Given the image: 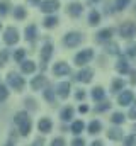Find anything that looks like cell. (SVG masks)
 Wrapping results in <instances>:
<instances>
[{"instance_id":"1","label":"cell","mask_w":136,"mask_h":146,"mask_svg":"<svg viewBox=\"0 0 136 146\" xmlns=\"http://www.w3.org/2000/svg\"><path fill=\"white\" fill-rule=\"evenodd\" d=\"M14 121H15V124L19 126L21 134H22V136H27V134H29V131H31V119H29L27 112H24V110L17 112Z\"/></svg>"},{"instance_id":"2","label":"cell","mask_w":136,"mask_h":146,"mask_svg":"<svg viewBox=\"0 0 136 146\" xmlns=\"http://www.w3.org/2000/svg\"><path fill=\"white\" fill-rule=\"evenodd\" d=\"M119 34H121V37H124V39H133V37L136 36V22L128 21V22L121 24Z\"/></svg>"},{"instance_id":"3","label":"cell","mask_w":136,"mask_h":146,"mask_svg":"<svg viewBox=\"0 0 136 146\" xmlns=\"http://www.w3.org/2000/svg\"><path fill=\"white\" fill-rule=\"evenodd\" d=\"M7 82H9V85L12 87V88H15L17 92H22V88H24V78L22 76H19V75H15V73H9V76H7Z\"/></svg>"},{"instance_id":"4","label":"cell","mask_w":136,"mask_h":146,"mask_svg":"<svg viewBox=\"0 0 136 146\" xmlns=\"http://www.w3.org/2000/svg\"><path fill=\"white\" fill-rule=\"evenodd\" d=\"M3 41H5V44H9V46L15 44V42L19 41V31H17L15 27H7L5 33H3Z\"/></svg>"},{"instance_id":"5","label":"cell","mask_w":136,"mask_h":146,"mask_svg":"<svg viewBox=\"0 0 136 146\" xmlns=\"http://www.w3.org/2000/svg\"><path fill=\"white\" fill-rule=\"evenodd\" d=\"M92 56H94V51H92V49H83V51H80V53L75 56V65L83 66L85 63H89V61L92 60Z\"/></svg>"},{"instance_id":"6","label":"cell","mask_w":136,"mask_h":146,"mask_svg":"<svg viewBox=\"0 0 136 146\" xmlns=\"http://www.w3.org/2000/svg\"><path fill=\"white\" fill-rule=\"evenodd\" d=\"M82 42V34L80 33H68L65 36V46L67 48H75Z\"/></svg>"},{"instance_id":"7","label":"cell","mask_w":136,"mask_h":146,"mask_svg":"<svg viewBox=\"0 0 136 146\" xmlns=\"http://www.w3.org/2000/svg\"><path fill=\"white\" fill-rule=\"evenodd\" d=\"M51 54H53V44H51V42H46V44L43 46V51H41V60H43L41 68H43V70H46V63L49 61Z\"/></svg>"},{"instance_id":"8","label":"cell","mask_w":136,"mask_h":146,"mask_svg":"<svg viewBox=\"0 0 136 146\" xmlns=\"http://www.w3.org/2000/svg\"><path fill=\"white\" fill-rule=\"evenodd\" d=\"M58 9H60V2L58 0H44V2H41V10L46 12V14L56 12Z\"/></svg>"},{"instance_id":"9","label":"cell","mask_w":136,"mask_h":146,"mask_svg":"<svg viewBox=\"0 0 136 146\" xmlns=\"http://www.w3.org/2000/svg\"><path fill=\"white\" fill-rule=\"evenodd\" d=\"M133 99H135L133 92H131V90H124V92H121V95L117 97V102H119V106H129V104L133 102Z\"/></svg>"},{"instance_id":"10","label":"cell","mask_w":136,"mask_h":146,"mask_svg":"<svg viewBox=\"0 0 136 146\" xmlns=\"http://www.w3.org/2000/svg\"><path fill=\"white\" fill-rule=\"evenodd\" d=\"M92 76H94V70L92 68H83L77 75V80L82 82V83H89V82H92Z\"/></svg>"},{"instance_id":"11","label":"cell","mask_w":136,"mask_h":146,"mask_svg":"<svg viewBox=\"0 0 136 146\" xmlns=\"http://www.w3.org/2000/svg\"><path fill=\"white\" fill-rule=\"evenodd\" d=\"M70 72H71V70H70V66H68L67 63H63V61H61V63H56V65L53 66V73H55L56 76H63V75H68Z\"/></svg>"},{"instance_id":"12","label":"cell","mask_w":136,"mask_h":146,"mask_svg":"<svg viewBox=\"0 0 136 146\" xmlns=\"http://www.w3.org/2000/svg\"><path fill=\"white\" fill-rule=\"evenodd\" d=\"M44 83H46L44 75H37L34 80H31V88H33V90H41V88L44 87Z\"/></svg>"},{"instance_id":"13","label":"cell","mask_w":136,"mask_h":146,"mask_svg":"<svg viewBox=\"0 0 136 146\" xmlns=\"http://www.w3.org/2000/svg\"><path fill=\"white\" fill-rule=\"evenodd\" d=\"M68 14H70L71 17H78V15L82 14V3H78V2L70 3V5H68Z\"/></svg>"},{"instance_id":"14","label":"cell","mask_w":136,"mask_h":146,"mask_svg":"<svg viewBox=\"0 0 136 146\" xmlns=\"http://www.w3.org/2000/svg\"><path fill=\"white\" fill-rule=\"evenodd\" d=\"M112 33H114V31H112L111 27H107V29H102V31H99V33H97V37H95V39H97L99 42L109 41V39H111V36H112Z\"/></svg>"},{"instance_id":"15","label":"cell","mask_w":136,"mask_h":146,"mask_svg":"<svg viewBox=\"0 0 136 146\" xmlns=\"http://www.w3.org/2000/svg\"><path fill=\"white\" fill-rule=\"evenodd\" d=\"M56 92H58V95H60L61 99H67L68 95H70V83H68V82L60 83L58 88H56Z\"/></svg>"},{"instance_id":"16","label":"cell","mask_w":136,"mask_h":146,"mask_svg":"<svg viewBox=\"0 0 136 146\" xmlns=\"http://www.w3.org/2000/svg\"><path fill=\"white\" fill-rule=\"evenodd\" d=\"M37 127H39V131H41V133H44V134H46V133H49V131H51L53 124H51V121H49L48 117H44V119H41V121H39Z\"/></svg>"},{"instance_id":"17","label":"cell","mask_w":136,"mask_h":146,"mask_svg":"<svg viewBox=\"0 0 136 146\" xmlns=\"http://www.w3.org/2000/svg\"><path fill=\"white\" fill-rule=\"evenodd\" d=\"M107 138L112 139V141H119V139H123V131L119 127H112V129H109Z\"/></svg>"},{"instance_id":"18","label":"cell","mask_w":136,"mask_h":146,"mask_svg":"<svg viewBox=\"0 0 136 146\" xmlns=\"http://www.w3.org/2000/svg\"><path fill=\"white\" fill-rule=\"evenodd\" d=\"M116 70L119 73H123V75H126V73L129 72V65H128L126 58H119V61H117V65H116Z\"/></svg>"},{"instance_id":"19","label":"cell","mask_w":136,"mask_h":146,"mask_svg":"<svg viewBox=\"0 0 136 146\" xmlns=\"http://www.w3.org/2000/svg\"><path fill=\"white\" fill-rule=\"evenodd\" d=\"M36 36H37V27H36L34 24L27 26V27H26V39H27V41H34Z\"/></svg>"},{"instance_id":"20","label":"cell","mask_w":136,"mask_h":146,"mask_svg":"<svg viewBox=\"0 0 136 146\" xmlns=\"http://www.w3.org/2000/svg\"><path fill=\"white\" fill-rule=\"evenodd\" d=\"M21 68H22V72L24 73H34L36 72V63L34 61H22L21 63Z\"/></svg>"},{"instance_id":"21","label":"cell","mask_w":136,"mask_h":146,"mask_svg":"<svg viewBox=\"0 0 136 146\" xmlns=\"http://www.w3.org/2000/svg\"><path fill=\"white\" fill-rule=\"evenodd\" d=\"M104 95H105V92H104V88L102 87H95L94 90H92V99L95 100V102H99L104 99Z\"/></svg>"},{"instance_id":"22","label":"cell","mask_w":136,"mask_h":146,"mask_svg":"<svg viewBox=\"0 0 136 146\" xmlns=\"http://www.w3.org/2000/svg\"><path fill=\"white\" fill-rule=\"evenodd\" d=\"M99 22H101V14H99L97 10H92L90 15H89V24H90V26H97Z\"/></svg>"},{"instance_id":"23","label":"cell","mask_w":136,"mask_h":146,"mask_svg":"<svg viewBox=\"0 0 136 146\" xmlns=\"http://www.w3.org/2000/svg\"><path fill=\"white\" fill-rule=\"evenodd\" d=\"M83 127H85V124H83L82 121H75V122L71 124V133H73V134H80V133L83 131Z\"/></svg>"},{"instance_id":"24","label":"cell","mask_w":136,"mask_h":146,"mask_svg":"<svg viewBox=\"0 0 136 146\" xmlns=\"http://www.w3.org/2000/svg\"><path fill=\"white\" fill-rule=\"evenodd\" d=\"M101 127H102V124L99 121H92V122L89 124V133H90V134H97V133L101 131Z\"/></svg>"},{"instance_id":"25","label":"cell","mask_w":136,"mask_h":146,"mask_svg":"<svg viewBox=\"0 0 136 146\" xmlns=\"http://www.w3.org/2000/svg\"><path fill=\"white\" fill-rule=\"evenodd\" d=\"M43 24H44V27L51 29V27H55V26L58 24V17H55V15H51V17H46Z\"/></svg>"},{"instance_id":"26","label":"cell","mask_w":136,"mask_h":146,"mask_svg":"<svg viewBox=\"0 0 136 146\" xmlns=\"http://www.w3.org/2000/svg\"><path fill=\"white\" fill-rule=\"evenodd\" d=\"M123 87H124V80L117 78V80H114V82H112L111 90H112V92H119V90H123Z\"/></svg>"},{"instance_id":"27","label":"cell","mask_w":136,"mask_h":146,"mask_svg":"<svg viewBox=\"0 0 136 146\" xmlns=\"http://www.w3.org/2000/svg\"><path fill=\"white\" fill-rule=\"evenodd\" d=\"M14 17L19 19V21L26 19V9H24V7H15V10H14Z\"/></svg>"},{"instance_id":"28","label":"cell","mask_w":136,"mask_h":146,"mask_svg":"<svg viewBox=\"0 0 136 146\" xmlns=\"http://www.w3.org/2000/svg\"><path fill=\"white\" fill-rule=\"evenodd\" d=\"M71 117H73V109L71 107H65L61 110V119L63 121H71Z\"/></svg>"},{"instance_id":"29","label":"cell","mask_w":136,"mask_h":146,"mask_svg":"<svg viewBox=\"0 0 136 146\" xmlns=\"http://www.w3.org/2000/svg\"><path fill=\"white\" fill-rule=\"evenodd\" d=\"M124 114H121V112H116V114H112V117H111V121L114 122V124H123L124 122Z\"/></svg>"},{"instance_id":"30","label":"cell","mask_w":136,"mask_h":146,"mask_svg":"<svg viewBox=\"0 0 136 146\" xmlns=\"http://www.w3.org/2000/svg\"><path fill=\"white\" fill-rule=\"evenodd\" d=\"M24 56H26V51H24V49H17V51L14 53V60H15L17 63H22V61H24Z\"/></svg>"},{"instance_id":"31","label":"cell","mask_w":136,"mask_h":146,"mask_svg":"<svg viewBox=\"0 0 136 146\" xmlns=\"http://www.w3.org/2000/svg\"><path fill=\"white\" fill-rule=\"evenodd\" d=\"M44 99H46L49 104H53V102H55V90H51V88L44 90Z\"/></svg>"},{"instance_id":"32","label":"cell","mask_w":136,"mask_h":146,"mask_svg":"<svg viewBox=\"0 0 136 146\" xmlns=\"http://www.w3.org/2000/svg\"><path fill=\"white\" fill-rule=\"evenodd\" d=\"M9 7H10L9 0H3V2L0 3V15H7V14H9Z\"/></svg>"},{"instance_id":"33","label":"cell","mask_w":136,"mask_h":146,"mask_svg":"<svg viewBox=\"0 0 136 146\" xmlns=\"http://www.w3.org/2000/svg\"><path fill=\"white\" fill-rule=\"evenodd\" d=\"M128 3H129V0H116L114 7H116V10H124Z\"/></svg>"},{"instance_id":"34","label":"cell","mask_w":136,"mask_h":146,"mask_svg":"<svg viewBox=\"0 0 136 146\" xmlns=\"http://www.w3.org/2000/svg\"><path fill=\"white\" fill-rule=\"evenodd\" d=\"M107 53H111V54H117L119 53V46L116 44V42H112V44H107Z\"/></svg>"},{"instance_id":"35","label":"cell","mask_w":136,"mask_h":146,"mask_svg":"<svg viewBox=\"0 0 136 146\" xmlns=\"http://www.w3.org/2000/svg\"><path fill=\"white\" fill-rule=\"evenodd\" d=\"M126 54H128L129 58H133V60H136V44H133V46H129V48L126 49Z\"/></svg>"},{"instance_id":"36","label":"cell","mask_w":136,"mask_h":146,"mask_svg":"<svg viewBox=\"0 0 136 146\" xmlns=\"http://www.w3.org/2000/svg\"><path fill=\"white\" fill-rule=\"evenodd\" d=\"M7 60H9V53L3 49V51H0V66H3L5 63H7Z\"/></svg>"},{"instance_id":"37","label":"cell","mask_w":136,"mask_h":146,"mask_svg":"<svg viewBox=\"0 0 136 146\" xmlns=\"http://www.w3.org/2000/svg\"><path fill=\"white\" fill-rule=\"evenodd\" d=\"M7 97H9V90L2 85L0 87V102H3V100H7Z\"/></svg>"},{"instance_id":"38","label":"cell","mask_w":136,"mask_h":146,"mask_svg":"<svg viewBox=\"0 0 136 146\" xmlns=\"http://www.w3.org/2000/svg\"><path fill=\"white\" fill-rule=\"evenodd\" d=\"M135 139H136L135 134H129V136L124 139V146H133V145H135Z\"/></svg>"},{"instance_id":"39","label":"cell","mask_w":136,"mask_h":146,"mask_svg":"<svg viewBox=\"0 0 136 146\" xmlns=\"http://www.w3.org/2000/svg\"><path fill=\"white\" fill-rule=\"evenodd\" d=\"M51 146H65V139H63V138H55L53 143H51Z\"/></svg>"},{"instance_id":"40","label":"cell","mask_w":136,"mask_h":146,"mask_svg":"<svg viewBox=\"0 0 136 146\" xmlns=\"http://www.w3.org/2000/svg\"><path fill=\"white\" fill-rule=\"evenodd\" d=\"M109 107H111L109 102H102L101 106H97V112H104V110H107Z\"/></svg>"},{"instance_id":"41","label":"cell","mask_w":136,"mask_h":146,"mask_svg":"<svg viewBox=\"0 0 136 146\" xmlns=\"http://www.w3.org/2000/svg\"><path fill=\"white\" fill-rule=\"evenodd\" d=\"M71 146H85V141H83V139H80V138H77V139L71 143Z\"/></svg>"},{"instance_id":"42","label":"cell","mask_w":136,"mask_h":146,"mask_svg":"<svg viewBox=\"0 0 136 146\" xmlns=\"http://www.w3.org/2000/svg\"><path fill=\"white\" fill-rule=\"evenodd\" d=\"M128 115H129L131 119H136V104L131 107V109H129V114H128Z\"/></svg>"},{"instance_id":"43","label":"cell","mask_w":136,"mask_h":146,"mask_svg":"<svg viewBox=\"0 0 136 146\" xmlns=\"http://www.w3.org/2000/svg\"><path fill=\"white\" fill-rule=\"evenodd\" d=\"M83 97H85V92H83V90H80V92H77V99H78V100H82Z\"/></svg>"},{"instance_id":"44","label":"cell","mask_w":136,"mask_h":146,"mask_svg":"<svg viewBox=\"0 0 136 146\" xmlns=\"http://www.w3.org/2000/svg\"><path fill=\"white\" fill-rule=\"evenodd\" d=\"M80 112H82V114H87V112H89V107H87V106H80Z\"/></svg>"},{"instance_id":"45","label":"cell","mask_w":136,"mask_h":146,"mask_svg":"<svg viewBox=\"0 0 136 146\" xmlns=\"http://www.w3.org/2000/svg\"><path fill=\"white\" fill-rule=\"evenodd\" d=\"M34 146H43V138H37V139L34 141Z\"/></svg>"},{"instance_id":"46","label":"cell","mask_w":136,"mask_h":146,"mask_svg":"<svg viewBox=\"0 0 136 146\" xmlns=\"http://www.w3.org/2000/svg\"><path fill=\"white\" fill-rule=\"evenodd\" d=\"M131 76H133V78H131V83H136V72L131 73Z\"/></svg>"},{"instance_id":"47","label":"cell","mask_w":136,"mask_h":146,"mask_svg":"<svg viewBox=\"0 0 136 146\" xmlns=\"http://www.w3.org/2000/svg\"><path fill=\"white\" fill-rule=\"evenodd\" d=\"M90 146H102V143H101V141H94Z\"/></svg>"},{"instance_id":"48","label":"cell","mask_w":136,"mask_h":146,"mask_svg":"<svg viewBox=\"0 0 136 146\" xmlns=\"http://www.w3.org/2000/svg\"><path fill=\"white\" fill-rule=\"evenodd\" d=\"M31 3H39V0H29Z\"/></svg>"},{"instance_id":"49","label":"cell","mask_w":136,"mask_h":146,"mask_svg":"<svg viewBox=\"0 0 136 146\" xmlns=\"http://www.w3.org/2000/svg\"><path fill=\"white\" fill-rule=\"evenodd\" d=\"M5 146H14V145H12V143H7V145H5Z\"/></svg>"},{"instance_id":"50","label":"cell","mask_w":136,"mask_h":146,"mask_svg":"<svg viewBox=\"0 0 136 146\" xmlns=\"http://www.w3.org/2000/svg\"><path fill=\"white\" fill-rule=\"evenodd\" d=\"M90 2H99V0H90Z\"/></svg>"},{"instance_id":"51","label":"cell","mask_w":136,"mask_h":146,"mask_svg":"<svg viewBox=\"0 0 136 146\" xmlns=\"http://www.w3.org/2000/svg\"><path fill=\"white\" fill-rule=\"evenodd\" d=\"M0 27H2V26H0Z\"/></svg>"},{"instance_id":"52","label":"cell","mask_w":136,"mask_h":146,"mask_svg":"<svg viewBox=\"0 0 136 146\" xmlns=\"http://www.w3.org/2000/svg\"><path fill=\"white\" fill-rule=\"evenodd\" d=\"M135 129H136V127H135Z\"/></svg>"}]
</instances>
